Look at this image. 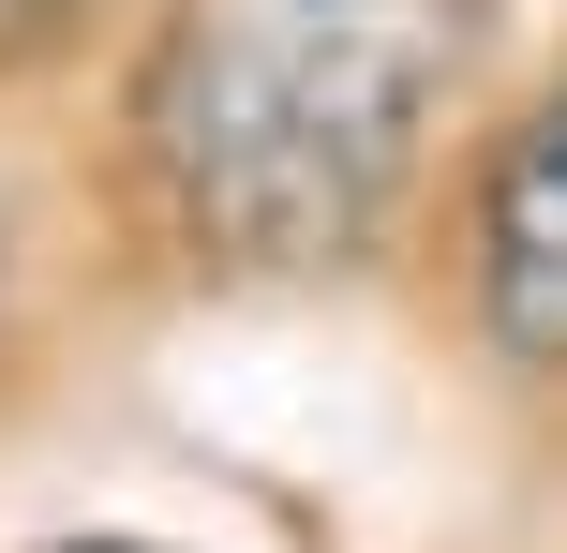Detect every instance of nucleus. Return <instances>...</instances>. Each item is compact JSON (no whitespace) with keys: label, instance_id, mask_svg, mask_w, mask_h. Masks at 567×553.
Instances as JSON below:
<instances>
[{"label":"nucleus","instance_id":"obj_2","mask_svg":"<svg viewBox=\"0 0 567 553\" xmlns=\"http://www.w3.org/2000/svg\"><path fill=\"white\" fill-rule=\"evenodd\" d=\"M478 285L493 329H508L538 375H567V90L493 150V195H478Z\"/></svg>","mask_w":567,"mask_h":553},{"label":"nucleus","instance_id":"obj_4","mask_svg":"<svg viewBox=\"0 0 567 553\" xmlns=\"http://www.w3.org/2000/svg\"><path fill=\"white\" fill-rule=\"evenodd\" d=\"M90 553H135V539H90Z\"/></svg>","mask_w":567,"mask_h":553},{"label":"nucleus","instance_id":"obj_1","mask_svg":"<svg viewBox=\"0 0 567 553\" xmlns=\"http://www.w3.org/2000/svg\"><path fill=\"white\" fill-rule=\"evenodd\" d=\"M463 16L478 0H179L135 90L179 225L239 269L359 255L463 75Z\"/></svg>","mask_w":567,"mask_h":553},{"label":"nucleus","instance_id":"obj_3","mask_svg":"<svg viewBox=\"0 0 567 553\" xmlns=\"http://www.w3.org/2000/svg\"><path fill=\"white\" fill-rule=\"evenodd\" d=\"M60 16H75V0H0V60H16V45H45Z\"/></svg>","mask_w":567,"mask_h":553}]
</instances>
